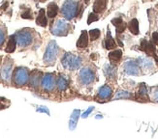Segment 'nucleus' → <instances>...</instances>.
Wrapping results in <instances>:
<instances>
[{
  "label": "nucleus",
  "instance_id": "nucleus-6",
  "mask_svg": "<svg viewBox=\"0 0 158 139\" xmlns=\"http://www.w3.org/2000/svg\"><path fill=\"white\" fill-rule=\"evenodd\" d=\"M52 32L56 36H65L68 33V24L66 22L62 19H58L57 22L53 24Z\"/></svg>",
  "mask_w": 158,
  "mask_h": 139
},
{
  "label": "nucleus",
  "instance_id": "nucleus-20",
  "mask_svg": "<svg viewBox=\"0 0 158 139\" xmlns=\"http://www.w3.org/2000/svg\"><path fill=\"white\" fill-rule=\"evenodd\" d=\"M58 13V6L56 3H51L48 6V16L51 18H53L57 16Z\"/></svg>",
  "mask_w": 158,
  "mask_h": 139
},
{
  "label": "nucleus",
  "instance_id": "nucleus-31",
  "mask_svg": "<svg viewBox=\"0 0 158 139\" xmlns=\"http://www.w3.org/2000/svg\"><path fill=\"white\" fill-rule=\"evenodd\" d=\"M4 41H5V34L1 29H0V46L3 45Z\"/></svg>",
  "mask_w": 158,
  "mask_h": 139
},
{
  "label": "nucleus",
  "instance_id": "nucleus-36",
  "mask_svg": "<svg viewBox=\"0 0 158 139\" xmlns=\"http://www.w3.org/2000/svg\"><path fill=\"white\" fill-rule=\"evenodd\" d=\"M154 99L158 101V87L155 89V91H154Z\"/></svg>",
  "mask_w": 158,
  "mask_h": 139
},
{
  "label": "nucleus",
  "instance_id": "nucleus-17",
  "mask_svg": "<svg viewBox=\"0 0 158 139\" xmlns=\"http://www.w3.org/2000/svg\"><path fill=\"white\" fill-rule=\"evenodd\" d=\"M112 23L116 27V32H118V33H122L126 28V24L123 22V20L120 18H114L112 20Z\"/></svg>",
  "mask_w": 158,
  "mask_h": 139
},
{
  "label": "nucleus",
  "instance_id": "nucleus-1",
  "mask_svg": "<svg viewBox=\"0 0 158 139\" xmlns=\"http://www.w3.org/2000/svg\"><path fill=\"white\" fill-rule=\"evenodd\" d=\"M78 3L73 1V0H67L62 6V14L64 18L68 20H71L74 17H76L78 15Z\"/></svg>",
  "mask_w": 158,
  "mask_h": 139
},
{
  "label": "nucleus",
  "instance_id": "nucleus-29",
  "mask_svg": "<svg viewBox=\"0 0 158 139\" xmlns=\"http://www.w3.org/2000/svg\"><path fill=\"white\" fill-rule=\"evenodd\" d=\"M130 98V93L126 91H120L115 96V99H129Z\"/></svg>",
  "mask_w": 158,
  "mask_h": 139
},
{
  "label": "nucleus",
  "instance_id": "nucleus-8",
  "mask_svg": "<svg viewBox=\"0 0 158 139\" xmlns=\"http://www.w3.org/2000/svg\"><path fill=\"white\" fill-rule=\"evenodd\" d=\"M80 80L82 84H90L94 80V73L89 68H84L80 72Z\"/></svg>",
  "mask_w": 158,
  "mask_h": 139
},
{
  "label": "nucleus",
  "instance_id": "nucleus-14",
  "mask_svg": "<svg viewBox=\"0 0 158 139\" xmlns=\"http://www.w3.org/2000/svg\"><path fill=\"white\" fill-rule=\"evenodd\" d=\"M106 6H107L106 0H95V2L93 4V11L95 14L102 13L106 9Z\"/></svg>",
  "mask_w": 158,
  "mask_h": 139
},
{
  "label": "nucleus",
  "instance_id": "nucleus-33",
  "mask_svg": "<svg viewBox=\"0 0 158 139\" xmlns=\"http://www.w3.org/2000/svg\"><path fill=\"white\" fill-rule=\"evenodd\" d=\"M22 17H23V18H29V19H31V18H32L31 14H30V12H29V11H27V12L23 13Z\"/></svg>",
  "mask_w": 158,
  "mask_h": 139
},
{
  "label": "nucleus",
  "instance_id": "nucleus-16",
  "mask_svg": "<svg viewBox=\"0 0 158 139\" xmlns=\"http://www.w3.org/2000/svg\"><path fill=\"white\" fill-rule=\"evenodd\" d=\"M36 23L38 25H40V26H42V27H46L48 25V20H47L46 15H45V10L44 9H41L39 11L38 17L36 18Z\"/></svg>",
  "mask_w": 158,
  "mask_h": 139
},
{
  "label": "nucleus",
  "instance_id": "nucleus-7",
  "mask_svg": "<svg viewBox=\"0 0 158 139\" xmlns=\"http://www.w3.org/2000/svg\"><path fill=\"white\" fill-rule=\"evenodd\" d=\"M13 63L10 60H7L1 68V78L5 82H9L12 77Z\"/></svg>",
  "mask_w": 158,
  "mask_h": 139
},
{
  "label": "nucleus",
  "instance_id": "nucleus-2",
  "mask_svg": "<svg viewBox=\"0 0 158 139\" xmlns=\"http://www.w3.org/2000/svg\"><path fill=\"white\" fill-rule=\"evenodd\" d=\"M59 51L58 46L54 41H52L47 47V50L44 55V62L47 65H52L56 61Z\"/></svg>",
  "mask_w": 158,
  "mask_h": 139
},
{
  "label": "nucleus",
  "instance_id": "nucleus-38",
  "mask_svg": "<svg viewBox=\"0 0 158 139\" xmlns=\"http://www.w3.org/2000/svg\"><path fill=\"white\" fill-rule=\"evenodd\" d=\"M40 1H41V2H45V1H46V0H40Z\"/></svg>",
  "mask_w": 158,
  "mask_h": 139
},
{
  "label": "nucleus",
  "instance_id": "nucleus-15",
  "mask_svg": "<svg viewBox=\"0 0 158 139\" xmlns=\"http://www.w3.org/2000/svg\"><path fill=\"white\" fill-rule=\"evenodd\" d=\"M88 45V37H87V32L85 30H84L81 32L80 39L77 42V46L80 48H85Z\"/></svg>",
  "mask_w": 158,
  "mask_h": 139
},
{
  "label": "nucleus",
  "instance_id": "nucleus-25",
  "mask_svg": "<svg viewBox=\"0 0 158 139\" xmlns=\"http://www.w3.org/2000/svg\"><path fill=\"white\" fill-rule=\"evenodd\" d=\"M104 72L108 78H114L115 76V69L113 66H106Z\"/></svg>",
  "mask_w": 158,
  "mask_h": 139
},
{
  "label": "nucleus",
  "instance_id": "nucleus-21",
  "mask_svg": "<svg viewBox=\"0 0 158 139\" xmlns=\"http://www.w3.org/2000/svg\"><path fill=\"white\" fill-rule=\"evenodd\" d=\"M116 46V44L114 40L113 39L112 35H111V32L108 31V34H107V39L105 41V47L107 50H114V48Z\"/></svg>",
  "mask_w": 158,
  "mask_h": 139
},
{
  "label": "nucleus",
  "instance_id": "nucleus-11",
  "mask_svg": "<svg viewBox=\"0 0 158 139\" xmlns=\"http://www.w3.org/2000/svg\"><path fill=\"white\" fill-rule=\"evenodd\" d=\"M141 50L143 51H145L148 55H150V56H155V47L152 43H148V41L143 40L142 41L141 44Z\"/></svg>",
  "mask_w": 158,
  "mask_h": 139
},
{
  "label": "nucleus",
  "instance_id": "nucleus-9",
  "mask_svg": "<svg viewBox=\"0 0 158 139\" xmlns=\"http://www.w3.org/2000/svg\"><path fill=\"white\" fill-rule=\"evenodd\" d=\"M42 86L46 91H52L56 85V78L51 73H47L42 78Z\"/></svg>",
  "mask_w": 158,
  "mask_h": 139
},
{
  "label": "nucleus",
  "instance_id": "nucleus-26",
  "mask_svg": "<svg viewBox=\"0 0 158 139\" xmlns=\"http://www.w3.org/2000/svg\"><path fill=\"white\" fill-rule=\"evenodd\" d=\"M57 86L60 91H64L68 86V81L63 77V76H60L57 80Z\"/></svg>",
  "mask_w": 158,
  "mask_h": 139
},
{
  "label": "nucleus",
  "instance_id": "nucleus-27",
  "mask_svg": "<svg viewBox=\"0 0 158 139\" xmlns=\"http://www.w3.org/2000/svg\"><path fill=\"white\" fill-rule=\"evenodd\" d=\"M100 36V30L99 29H92L89 31V38H90L91 41H95L97 40Z\"/></svg>",
  "mask_w": 158,
  "mask_h": 139
},
{
  "label": "nucleus",
  "instance_id": "nucleus-23",
  "mask_svg": "<svg viewBox=\"0 0 158 139\" xmlns=\"http://www.w3.org/2000/svg\"><path fill=\"white\" fill-rule=\"evenodd\" d=\"M79 115H80V110H75L72 116H71V120H70V129H74L77 126V122L79 119Z\"/></svg>",
  "mask_w": 158,
  "mask_h": 139
},
{
  "label": "nucleus",
  "instance_id": "nucleus-19",
  "mask_svg": "<svg viewBox=\"0 0 158 139\" xmlns=\"http://www.w3.org/2000/svg\"><path fill=\"white\" fill-rule=\"evenodd\" d=\"M16 46H17V40L15 36H11L9 39L8 44H7L6 46V52L8 53H13L16 50Z\"/></svg>",
  "mask_w": 158,
  "mask_h": 139
},
{
  "label": "nucleus",
  "instance_id": "nucleus-22",
  "mask_svg": "<svg viewBox=\"0 0 158 139\" xmlns=\"http://www.w3.org/2000/svg\"><path fill=\"white\" fill-rule=\"evenodd\" d=\"M128 28L132 34L138 35L139 34V22L136 18H133L128 24Z\"/></svg>",
  "mask_w": 158,
  "mask_h": 139
},
{
  "label": "nucleus",
  "instance_id": "nucleus-18",
  "mask_svg": "<svg viewBox=\"0 0 158 139\" xmlns=\"http://www.w3.org/2000/svg\"><path fill=\"white\" fill-rule=\"evenodd\" d=\"M122 57V51L120 50H114L109 54V59L112 63H118Z\"/></svg>",
  "mask_w": 158,
  "mask_h": 139
},
{
  "label": "nucleus",
  "instance_id": "nucleus-30",
  "mask_svg": "<svg viewBox=\"0 0 158 139\" xmlns=\"http://www.w3.org/2000/svg\"><path fill=\"white\" fill-rule=\"evenodd\" d=\"M98 16L96 15L95 13H91V14H89V16H88V18H87V24H90L94 22H97L98 20Z\"/></svg>",
  "mask_w": 158,
  "mask_h": 139
},
{
  "label": "nucleus",
  "instance_id": "nucleus-32",
  "mask_svg": "<svg viewBox=\"0 0 158 139\" xmlns=\"http://www.w3.org/2000/svg\"><path fill=\"white\" fill-rule=\"evenodd\" d=\"M152 42H153L155 45L158 46V33L157 32H154L152 34Z\"/></svg>",
  "mask_w": 158,
  "mask_h": 139
},
{
  "label": "nucleus",
  "instance_id": "nucleus-3",
  "mask_svg": "<svg viewBox=\"0 0 158 139\" xmlns=\"http://www.w3.org/2000/svg\"><path fill=\"white\" fill-rule=\"evenodd\" d=\"M62 65L65 69L73 71V70H77L81 67V60L77 55H74L72 53H66L62 59Z\"/></svg>",
  "mask_w": 158,
  "mask_h": 139
},
{
  "label": "nucleus",
  "instance_id": "nucleus-13",
  "mask_svg": "<svg viewBox=\"0 0 158 139\" xmlns=\"http://www.w3.org/2000/svg\"><path fill=\"white\" fill-rule=\"evenodd\" d=\"M112 93H113V91H112L111 87L105 85L100 88L99 92H98V97L102 100H107L112 96Z\"/></svg>",
  "mask_w": 158,
  "mask_h": 139
},
{
  "label": "nucleus",
  "instance_id": "nucleus-34",
  "mask_svg": "<svg viewBox=\"0 0 158 139\" xmlns=\"http://www.w3.org/2000/svg\"><path fill=\"white\" fill-rule=\"evenodd\" d=\"M92 110H93V107H89V108L87 109L86 112H85L84 114H82V117H84V118H86V117H87V115H88L89 113H90Z\"/></svg>",
  "mask_w": 158,
  "mask_h": 139
},
{
  "label": "nucleus",
  "instance_id": "nucleus-28",
  "mask_svg": "<svg viewBox=\"0 0 158 139\" xmlns=\"http://www.w3.org/2000/svg\"><path fill=\"white\" fill-rule=\"evenodd\" d=\"M139 61H140V64L143 67H145V68H152V62L148 58H140Z\"/></svg>",
  "mask_w": 158,
  "mask_h": 139
},
{
  "label": "nucleus",
  "instance_id": "nucleus-10",
  "mask_svg": "<svg viewBox=\"0 0 158 139\" xmlns=\"http://www.w3.org/2000/svg\"><path fill=\"white\" fill-rule=\"evenodd\" d=\"M124 71L127 74L138 75L140 73V68L135 61L129 60L124 64Z\"/></svg>",
  "mask_w": 158,
  "mask_h": 139
},
{
  "label": "nucleus",
  "instance_id": "nucleus-4",
  "mask_svg": "<svg viewBox=\"0 0 158 139\" xmlns=\"http://www.w3.org/2000/svg\"><path fill=\"white\" fill-rule=\"evenodd\" d=\"M29 80V73L25 68H18L14 73V82L17 86H23Z\"/></svg>",
  "mask_w": 158,
  "mask_h": 139
},
{
  "label": "nucleus",
  "instance_id": "nucleus-5",
  "mask_svg": "<svg viewBox=\"0 0 158 139\" xmlns=\"http://www.w3.org/2000/svg\"><path fill=\"white\" fill-rule=\"evenodd\" d=\"M16 40H17V44L19 46H27L32 43V35L28 31H19V33L16 34Z\"/></svg>",
  "mask_w": 158,
  "mask_h": 139
},
{
  "label": "nucleus",
  "instance_id": "nucleus-35",
  "mask_svg": "<svg viewBox=\"0 0 158 139\" xmlns=\"http://www.w3.org/2000/svg\"><path fill=\"white\" fill-rule=\"evenodd\" d=\"M6 101V100H4V99H1L0 98V109H3L6 105H4V102Z\"/></svg>",
  "mask_w": 158,
  "mask_h": 139
},
{
  "label": "nucleus",
  "instance_id": "nucleus-24",
  "mask_svg": "<svg viewBox=\"0 0 158 139\" xmlns=\"http://www.w3.org/2000/svg\"><path fill=\"white\" fill-rule=\"evenodd\" d=\"M138 99L140 100H148V91L145 84H142L139 91H138Z\"/></svg>",
  "mask_w": 158,
  "mask_h": 139
},
{
  "label": "nucleus",
  "instance_id": "nucleus-12",
  "mask_svg": "<svg viewBox=\"0 0 158 139\" xmlns=\"http://www.w3.org/2000/svg\"><path fill=\"white\" fill-rule=\"evenodd\" d=\"M41 77H42V73L41 72H38V71H35L33 72L31 76L29 77V81H30V85L34 88H36L40 85L41 83Z\"/></svg>",
  "mask_w": 158,
  "mask_h": 139
},
{
  "label": "nucleus",
  "instance_id": "nucleus-37",
  "mask_svg": "<svg viewBox=\"0 0 158 139\" xmlns=\"http://www.w3.org/2000/svg\"><path fill=\"white\" fill-rule=\"evenodd\" d=\"M88 1H89V0H85V3H88Z\"/></svg>",
  "mask_w": 158,
  "mask_h": 139
}]
</instances>
